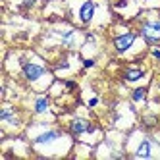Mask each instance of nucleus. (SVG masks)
<instances>
[{
  "label": "nucleus",
  "instance_id": "obj_15",
  "mask_svg": "<svg viewBox=\"0 0 160 160\" xmlns=\"http://www.w3.org/2000/svg\"><path fill=\"white\" fill-rule=\"evenodd\" d=\"M152 54H154V56H156V58H160V50H154V52H152Z\"/></svg>",
  "mask_w": 160,
  "mask_h": 160
},
{
  "label": "nucleus",
  "instance_id": "obj_11",
  "mask_svg": "<svg viewBox=\"0 0 160 160\" xmlns=\"http://www.w3.org/2000/svg\"><path fill=\"white\" fill-rule=\"evenodd\" d=\"M0 118H2V120H12V112H10V110H4L2 114H0Z\"/></svg>",
  "mask_w": 160,
  "mask_h": 160
},
{
  "label": "nucleus",
  "instance_id": "obj_1",
  "mask_svg": "<svg viewBox=\"0 0 160 160\" xmlns=\"http://www.w3.org/2000/svg\"><path fill=\"white\" fill-rule=\"evenodd\" d=\"M141 33H143L147 42H151V44L158 42L160 41V21H148V23H145Z\"/></svg>",
  "mask_w": 160,
  "mask_h": 160
},
{
  "label": "nucleus",
  "instance_id": "obj_6",
  "mask_svg": "<svg viewBox=\"0 0 160 160\" xmlns=\"http://www.w3.org/2000/svg\"><path fill=\"white\" fill-rule=\"evenodd\" d=\"M139 158H147L148 154H151V143L148 141H143L141 145H139V148H137V152H135Z\"/></svg>",
  "mask_w": 160,
  "mask_h": 160
},
{
  "label": "nucleus",
  "instance_id": "obj_9",
  "mask_svg": "<svg viewBox=\"0 0 160 160\" xmlns=\"http://www.w3.org/2000/svg\"><path fill=\"white\" fill-rule=\"evenodd\" d=\"M47 104H48V100H47V98H39V100H37V104H35V110H37V112H44Z\"/></svg>",
  "mask_w": 160,
  "mask_h": 160
},
{
  "label": "nucleus",
  "instance_id": "obj_3",
  "mask_svg": "<svg viewBox=\"0 0 160 160\" xmlns=\"http://www.w3.org/2000/svg\"><path fill=\"white\" fill-rule=\"evenodd\" d=\"M42 68L41 66H37V64H25L23 66V73H25V77L29 79V81H35V79H39L41 75H42Z\"/></svg>",
  "mask_w": 160,
  "mask_h": 160
},
{
  "label": "nucleus",
  "instance_id": "obj_7",
  "mask_svg": "<svg viewBox=\"0 0 160 160\" xmlns=\"http://www.w3.org/2000/svg\"><path fill=\"white\" fill-rule=\"evenodd\" d=\"M56 137H58V133H56V131H48V133H42L41 137H37L35 143H48V141L56 139Z\"/></svg>",
  "mask_w": 160,
  "mask_h": 160
},
{
  "label": "nucleus",
  "instance_id": "obj_8",
  "mask_svg": "<svg viewBox=\"0 0 160 160\" xmlns=\"http://www.w3.org/2000/svg\"><path fill=\"white\" fill-rule=\"evenodd\" d=\"M141 77H143L141 70H128L125 72V79H128V81H137V79H141Z\"/></svg>",
  "mask_w": 160,
  "mask_h": 160
},
{
  "label": "nucleus",
  "instance_id": "obj_5",
  "mask_svg": "<svg viewBox=\"0 0 160 160\" xmlns=\"http://www.w3.org/2000/svg\"><path fill=\"white\" fill-rule=\"evenodd\" d=\"M83 131H93V128H91L85 120H75L72 123V133L73 135H79V133H83Z\"/></svg>",
  "mask_w": 160,
  "mask_h": 160
},
{
  "label": "nucleus",
  "instance_id": "obj_2",
  "mask_svg": "<svg viewBox=\"0 0 160 160\" xmlns=\"http://www.w3.org/2000/svg\"><path fill=\"white\" fill-rule=\"evenodd\" d=\"M133 41H135L133 33H125V35H120V37L114 39V47H116L118 52H123V50H128L131 44H133Z\"/></svg>",
  "mask_w": 160,
  "mask_h": 160
},
{
  "label": "nucleus",
  "instance_id": "obj_12",
  "mask_svg": "<svg viewBox=\"0 0 160 160\" xmlns=\"http://www.w3.org/2000/svg\"><path fill=\"white\" fill-rule=\"evenodd\" d=\"M97 102H98V98H91V100H89V106H95Z\"/></svg>",
  "mask_w": 160,
  "mask_h": 160
},
{
  "label": "nucleus",
  "instance_id": "obj_14",
  "mask_svg": "<svg viewBox=\"0 0 160 160\" xmlns=\"http://www.w3.org/2000/svg\"><path fill=\"white\" fill-rule=\"evenodd\" d=\"M35 4V0H25V6H33Z\"/></svg>",
  "mask_w": 160,
  "mask_h": 160
},
{
  "label": "nucleus",
  "instance_id": "obj_10",
  "mask_svg": "<svg viewBox=\"0 0 160 160\" xmlns=\"http://www.w3.org/2000/svg\"><path fill=\"white\" fill-rule=\"evenodd\" d=\"M145 95H147V91H145V89H137L135 93H133V100H135V102H139V100L145 98Z\"/></svg>",
  "mask_w": 160,
  "mask_h": 160
},
{
  "label": "nucleus",
  "instance_id": "obj_4",
  "mask_svg": "<svg viewBox=\"0 0 160 160\" xmlns=\"http://www.w3.org/2000/svg\"><path fill=\"white\" fill-rule=\"evenodd\" d=\"M93 12H95V4H93V2H85V4L81 6V10H79V18H81L83 23H89V21H91Z\"/></svg>",
  "mask_w": 160,
  "mask_h": 160
},
{
  "label": "nucleus",
  "instance_id": "obj_13",
  "mask_svg": "<svg viewBox=\"0 0 160 160\" xmlns=\"http://www.w3.org/2000/svg\"><path fill=\"white\" fill-rule=\"evenodd\" d=\"M93 64H95L93 60H85V68H91V66H93Z\"/></svg>",
  "mask_w": 160,
  "mask_h": 160
}]
</instances>
